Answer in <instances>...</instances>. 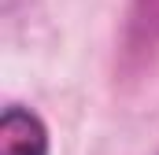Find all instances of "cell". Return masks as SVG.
Listing matches in <instances>:
<instances>
[{
  "mask_svg": "<svg viewBox=\"0 0 159 155\" xmlns=\"http://www.w3.org/2000/svg\"><path fill=\"white\" fill-rule=\"evenodd\" d=\"M48 126L41 122L37 111L22 104H7L0 115V155H48Z\"/></svg>",
  "mask_w": 159,
  "mask_h": 155,
  "instance_id": "obj_1",
  "label": "cell"
},
{
  "mask_svg": "<svg viewBox=\"0 0 159 155\" xmlns=\"http://www.w3.org/2000/svg\"><path fill=\"white\" fill-rule=\"evenodd\" d=\"M129 33L137 44H152L159 41V0H133L129 11Z\"/></svg>",
  "mask_w": 159,
  "mask_h": 155,
  "instance_id": "obj_2",
  "label": "cell"
}]
</instances>
